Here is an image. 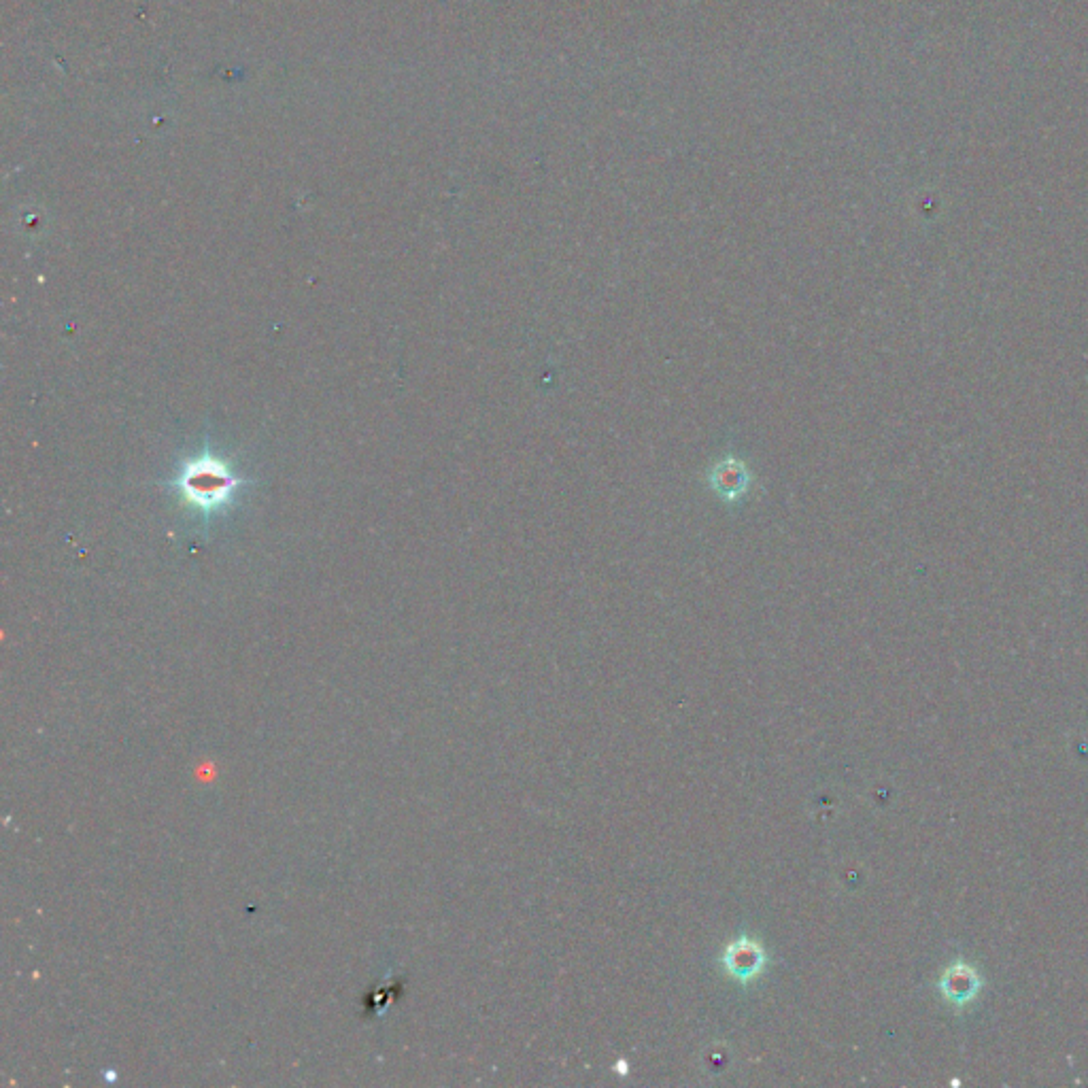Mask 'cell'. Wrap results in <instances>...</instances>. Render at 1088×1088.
I'll return each mask as SVG.
<instances>
[{
    "instance_id": "cell-1",
    "label": "cell",
    "mask_w": 1088,
    "mask_h": 1088,
    "mask_svg": "<svg viewBox=\"0 0 1088 1088\" xmlns=\"http://www.w3.org/2000/svg\"><path fill=\"white\" fill-rule=\"evenodd\" d=\"M181 491L185 500L198 506H217L226 502L236 479L215 459H198L185 468L181 476Z\"/></svg>"
},
{
    "instance_id": "cell-2",
    "label": "cell",
    "mask_w": 1088,
    "mask_h": 1088,
    "mask_svg": "<svg viewBox=\"0 0 1088 1088\" xmlns=\"http://www.w3.org/2000/svg\"><path fill=\"white\" fill-rule=\"evenodd\" d=\"M721 961L731 978H736L738 982H751L768 965V955H765L763 946L757 940L742 935L725 948Z\"/></svg>"
}]
</instances>
